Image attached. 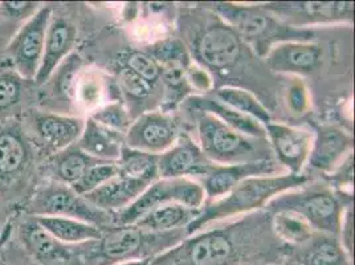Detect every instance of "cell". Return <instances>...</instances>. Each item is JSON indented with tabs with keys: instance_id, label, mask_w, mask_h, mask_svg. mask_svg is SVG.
Returning <instances> with one entry per match:
<instances>
[{
	"instance_id": "1",
	"label": "cell",
	"mask_w": 355,
	"mask_h": 265,
	"mask_svg": "<svg viewBox=\"0 0 355 265\" xmlns=\"http://www.w3.org/2000/svg\"><path fill=\"white\" fill-rule=\"evenodd\" d=\"M291 253L272 231L270 212H251L219 228L186 236L150 265H266Z\"/></svg>"
},
{
	"instance_id": "2",
	"label": "cell",
	"mask_w": 355,
	"mask_h": 265,
	"mask_svg": "<svg viewBox=\"0 0 355 265\" xmlns=\"http://www.w3.org/2000/svg\"><path fill=\"white\" fill-rule=\"evenodd\" d=\"M43 162L20 118L0 122V200L21 211L44 180Z\"/></svg>"
},
{
	"instance_id": "3",
	"label": "cell",
	"mask_w": 355,
	"mask_h": 265,
	"mask_svg": "<svg viewBox=\"0 0 355 265\" xmlns=\"http://www.w3.org/2000/svg\"><path fill=\"white\" fill-rule=\"evenodd\" d=\"M187 236L186 230L148 232L135 225H110L98 240L80 244L77 265H117L130 260H153Z\"/></svg>"
},
{
	"instance_id": "4",
	"label": "cell",
	"mask_w": 355,
	"mask_h": 265,
	"mask_svg": "<svg viewBox=\"0 0 355 265\" xmlns=\"http://www.w3.org/2000/svg\"><path fill=\"white\" fill-rule=\"evenodd\" d=\"M308 180L309 178L304 174L296 176L291 173L244 179L220 199L205 205L195 221L186 228V234L193 235L211 223H219L240 214H251L264 208L277 195L295 190Z\"/></svg>"
},
{
	"instance_id": "5",
	"label": "cell",
	"mask_w": 355,
	"mask_h": 265,
	"mask_svg": "<svg viewBox=\"0 0 355 265\" xmlns=\"http://www.w3.org/2000/svg\"><path fill=\"white\" fill-rule=\"evenodd\" d=\"M186 110L195 119L199 148L211 162L241 164L275 160L266 138H253L236 132L206 112Z\"/></svg>"
},
{
	"instance_id": "6",
	"label": "cell",
	"mask_w": 355,
	"mask_h": 265,
	"mask_svg": "<svg viewBox=\"0 0 355 265\" xmlns=\"http://www.w3.org/2000/svg\"><path fill=\"white\" fill-rule=\"evenodd\" d=\"M214 10L261 58H266L272 46L279 43L311 42V31L297 30L296 27L282 24L263 7L218 3Z\"/></svg>"
},
{
	"instance_id": "7",
	"label": "cell",
	"mask_w": 355,
	"mask_h": 265,
	"mask_svg": "<svg viewBox=\"0 0 355 265\" xmlns=\"http://www.w3.org/2000/svg\"><path fill=\"white\" fill-rule=\"evenodd\" d=\"M30 216H60L93 224L101 230L114 225V215L98 210L71 186L44 179L21 208Z\"/></svg>"
},
{
	"instance_id": "8",
	"label": "cell",
	"mask_w": 355,
	"mask_h": 265,
	"mask_svg": "<svg viewBox=\"0 0 355 265\" xmlns=\"http://www.w3.org/2000/svg\"><path fill=\"white\" fill-rule=\"evenodd\" d=\"M266 208L270 214L277 211L295 212L308 221L315 232L337 237L345 214L340 195L325 186L282 192Z\"/></svg>"
},
{
	"instance_id": "9",
	"label": "cell",
	"mask_w": 355,
	"mask_h": 265,
	"mask_svg": "<svg viewBox=\"0 0 355 265\" xmlns=\"http://www.w3.org/2000/svg\"><path fill=\"white\" fill-rule=\"evenodd\" d=\"M170 203L202 210L206 205V194L202 185L191 178H159L130 206L114 215V225H133L148 211Z\"/></svg>"
},
{
	"instance_id": "10",
	"label": "cell",
	"mask_w": 355,
	"mask_h": 265,
	"mask_svg": "<svg viewBox=\"0 0 355 265\" xmlns=\"http://www.w3.org/2000/svg\"><path fill=\"white\" fill-rule=\"evenodd\" d=\"M199 28L190 32V49L193 59L205 69L225 71L231 69L241 59L243 40L218 15L205 17Z\"/></svg>"
},
{
	"instance_id": "11",
	"label": "cell",
	"mask_w": 355,
	"mask_h": 265,
	"mask_svg": "<svg viewBox=\"0 0 355 265\" xmlns=\"http://www.w3.org/2000/svg\"><path fill=\"white\" fill-rule=\"evenodd\" d=\"M20 122L43 160L77 144L85 126L83 117L59 114L37 106L27 110Z\"/></svg>"
},
{
	"instance_id": "12",
	"label": "cell",
	"mask_w": 355,
	"mask_h": 265,
	"mask_svg": "<svg viewBox=\"0 0 355 265\" xmlns=\"http://www.w3.org/2000/svg\"><path fill=\"white\" fill-rule=\"evenodd\" d=\"M51 11L52 4L43 3L39 11L19 28L6 49L3 59L8 61L24 78L35 81L39 72Z\"/></svg>"
},
{
	"instance_id": "13",
	"label": "cell",
	"mask_w": 355,
	"mask_h": 265,
	"mask_svg": "<svg viewBox=\"0 0 355 265\" xmlns=\"http://www.w3.org/2000/svg\"><path fill=\"white\" fill-rule=\"evenodd\" d=\"M51 4L52 11L45 35L44 55L35 78L37 87L43 85L61 61L74 52L78 37V27L71 16L69 8L67 6Z\"/></svg>"
},
{
	"instance_id": "14",
	"label": "cell",
	"mask_w": 355,
	"mask_h": 265,
	"mask_svg": "<svg viewBox=\"0 0 355 265\" xmlns=\"http://www.w3.org/2000/svg\"><path fill=\"white\" fill-rule=\"evenodd\" d=\"M177 121L167 112H148L141 114L125 134V146L153 155L171 148L178 138Z\"/></svg>"
},
{
	"instance_id": "15",
	"label": "cell",
	"mask_w": 355,
	"mask_h": 265,
	"mask_svg": "<svg viewBox=\"0 0 355 265\" xmlns=\"http://www.w3.org/2000/svg\"><path fill=\"white\" fill-rule=\"evenodd\" d=\"M81 69L83 58L74 51L67 59L61 61L49 78L39 87L36 106L59 114L76 116L74 112L77 109L74 103V93Z\"/></svg>"
},
{
	"instance_id": "16",
	"label": "cell",
	"mask_w": 355,
	"mask_h": 265,
	"mask_svg": "<svg viewBox=\"0 0 355 265\" xmlns=\"http://www.w3.org/2000/svg\"><path fill=\"white\" fill-rule=\"evenodd\" d=\"M264 129L275 160L282 169H286L288 173L296 176L302 174V169L311 154L313 134L272 121L264 125Z\"/></svg>"
},
{
	"instance_id": "17",
	"label": "cell",
	"mask_w": 355,
	"mask_h": 265,
	"mask_svg": "<svg viewBox=\"0 0 355 265\" xmlns=\"http://www.w3.org/2000/svg\"><path fill=\"white\" fill-rule=\"evenodd\" d=\"M282 166L276 160L261 161V162L241 163V164H215L212 163L203 177L198 182L202 185L206 202H214L220 199L225 194L231 191L236 185L244 179L252 177L276 176L282 173Z\"/></svg>"
},
{
	"instance_id": "18",
	"label": "cell",
	"mask_w": 355,
	"mask_h": 265,
	"mask_svg": "<svg viewBox=\"0 0 355 265\" xmlns=\"http://www.w3.org/2000/svg\"><path fill=\"white\" fill-rule=\"evenodd\" d=\"M39 87L24 78L8 61H0V122L20 118L37 105Z\"/></svg>"
},
{
	"instance_id": "19",
	"label": "cell",
	"mask_w": 355,
	"mask_h": 265,
	"mask_svg": "<svg viewBox=\"0 0 355 265\" xmlns=\"http://www.w3.org/2000/svg\"><path fill=\"white\" fill-rule=\"evenodd\" d=\"M157 164L158 177L163 179L191 178L198 180L203 177L212 162L187 134H180L171 148L158 155Z\"/></svg>"
},
{
	"instance_id": "20",
	"label": "cell",
	"mask_w": 355,
	"mask_h": 265,
	"mask_svg": "<svg viewBox=\"0 0 355 265\" xmlns=\"http://www.w3.org/2000/svg\"><path fill=\"white\" fill-rule=\"evenodd\" d=\"M352 148L353 137L350 132L334 125H322L313 139L308 163L314 170L333 173L343 162V157L352 154Z\"/></svg>"
},
{
	"instance_id": "21",
	"label": "cell",
	"mask_w": 355,
	"mask_h": 265,
	"mask_svg": "<svg viewBox=\"0 0 355 265\" xmlns=\"http://www.w3.org/2000/svg\"><path fill=\"white\" fill-rule=\"evenodd\" d=\"M153 183L145 178H134L119 174L94 191L84 195L90 205L109 214H119L137 200L141 194Z\"/></svg>"
},
{
	"instance_id": "22",
	"label": "cell",
	"mask_w": 355,
	"mask_h": 265,
	"mask_svg": "<svg viewBox=\"0 0 355 265\" xmlns=\"http://www.w3.org/2000/svg\"><path fill=\"white\" fill-rule=\"evenodd\" d=\"M322 58L321 45L313 42H284L272 46L266 53L270 69L282 74H308L313 72Z\"/></svg>"
},
{
	"instance_id": "23",
	"label": "cell",
	"mask_w": 355,
	"mask_h": 265,
	"mask_svg": "<svg viewBox=\"0 0 355 265\" xmlns=\"http://www.w3.org/2000/svg\"><path fill=\"white\" fill-rule=\"evenodd\" d=\"M300 265H353L337 236L314 232L302 246L291 248L289 253Z\"/></svg>"
},
{
	"instance_id": "24",
	"label": "cell",
	"mask_w": 355,
	"mask_h": 265,
	"mask_svg": "<svg viewBox=\"0 0 355 265\" xmlns=\"http://www.w3.org/2000/svg\"><path fill=\"white\" fill-rule=\"evenodd\" d=\"M183 108L189 110H200V112L209 113L218 119H220L227 126L248 137L266 138V129L261 122L227 106L225 103H220L215 97L193 96L184 101Z\"/></svg>"
},
{
	"instance_id": "25",
	"label": "cell",
	"mask_w": 355,
	"mask_h": 265,
	"mask_svg": "<svg viewBox=\"0 0 355 265\" xmlns=\"http://www.w3.org/2000/svg\"><path fill=\"white\" fill-rule=\"evenodd\" d=\"M104 162L84 153L76 144L44 160L43 178L56 180L67 186L74 183L85 174L89 167ZM106 162V161H105Z\"/></svg>"
},
{
	"instance_id": "26",
	"label": "cell",
	"mask_w": 355,
	"mask_h": 265,
	"mask_svg": "<svg viewBox=\"0 0 355 265\" xmlns=\"http://www.w3.org/2000/svg\"><path fill=\"white\" fill-rule=\"evenodd\" d=\"M76 145L96 160L117 162L125 146V135L110 130L88 117Z\"/></svg>"
},
{
	"instance_id": "27",
	"label": "cell",
	"mask_w": 355,
	"mask_h": 265,
	"mask_svg": "<svg viewBox=\"0 0 355 265\" xmlns=\"http://www.w3.org/2000/svg\"><path fill=\"white\" fill-rule=\"evenodd\" d=\"M200 210H193L178 203H170L148 211L133 225L148 232H170L186 230L199 215Z\"/></svg>"
},
{
	"instance_id": "28",
	"label": "cell",
	"mask_w": 355,
	"mask_h": 265,
	"mask_svg": "<svg viewBox=\"0 0 355 265\" xmlns=\"http://www.w3.org/2000/svg\"><path fill=\"white\" fill-rule=\"evenodd\" d=\"M46 234L64 244H83L98 240L103 230L81 221L60 216H33Z\"/></svg>"
},
{
	"instance_id": "29",
	"label": "cell",
	"mask_w": 355,
	"mask_h": 265,
	"mask_svg": "<svg viewBox=\"0 0 355 265\" xmlns=\"http://www.w3.org/2000/svg\"><path fill=\"white\" fill-rule=\"evenodd\" d=\"M272 231L277 239L291 248L302 246L315 232L304 218L289 211H277L272 214Z\"/></svg>"
},
{
	"instance_id": "30",
	"label": "cell",
	"mask_w": 355,
	"mask_h": 265,
	"mask_svg": "<svg viewBox=\"0 0 355 265\" xmlns=\"http://www.w3.org/2000/svg\"><path fill=\"white\" fill-rule=\"evenodd\" d=\"M215 99L245 116L257 119L263 125L272 121L264 105L245 89L223 87L215 90Z\"/></svg>"
},
{
	"instance_id": "31",
	"label": "cell",
	"mask_w": 355,
	"mask_h": 265,
	"mask_svg": "<svg viewBox=\"0 0 355 265\" xmlns=\"http://www.w3.org/2000/svg\"><path fill=\"white\" fill-rule=\"evenodd\" d=\"M158 155L142 153L123 146L119 157V174L134 178H145L155 182L158 177Z\"/></svg>"
},
{
	"instance_id": "32",
	"label": "cell",
	"mask_w": 355,
	"mask_h": 265,
	"mask_svg": "<svg viewBox=\"0 0 355 265\" xmlns=\"http://www.w3.org/2000/svg\"><path fill=\"white\" fill-rule=\"evenodd\" d=\"M293 11H301L300 19L306 17L311 22L345 20L353 16V3H305V4H284ZM296 16V17H297Z\"/></svg>"
},
{
	"instance_id": "33",
	"label": "cell",
	"mask_w": 355,
	"mask_h": 265,
	"mask_svg": "<svg viewBox=\"0 0 355 265\" xmlns=\"http://www.w3.org/2000/svg\"><path fill=\"white\" fill-rule=\"evenodd\" d=\"M119 169L117 162H100L89 167L85 174L80 178L73 186H71L78 195L84 196L89 192L94 191L100 186L119 176Z\"/></svg>"
},
{
	"instance_id": "34",
	"label": "cell",
	"mask_w": 355,
	"mask_h": 265,
	"mask_svg": "<svg viewBox=\"0 0 355 265\" xmlns=\"http://www.w3.org/2000/svg\"><path fill=\"white\" fill-rule=\"evenodd\" d=\"M89 118L96 121L97 123L114 132L126 134L132 125V118L123 105L119 103H107L89 114Z\"/></svg>"
},
{
	"instance_id": "35",
	"label": "cell",
	"mask_w": 355,
	"mask_h": 265,
	"mask_svg": "<svg viewBox=\"0 0 355 265\" xmlns=\"http://www.w3.org/2000/svg\"><path fill=\"white\" fill-rule=\"evenodd\" d=\"M132 72L138 74L148 84H155L162 78V68L161 65L153 59L148 52H130L125 58V65Z\"/></svg>"
},
{
	"instance_id": "36",
	"label": "cell",
	"mask_w": 355,
	"mask_h": 265,
	"mask_svg": "<svg viewBox=\"0 0 355 265\" xmlns=\"http://www.w3.org/2000/svg\"><path fill=\"white\" fill-rule=\"evenodd\" d=\"M0 265H43L32 259L11 232L0 244Z\"/></svg>"
},
{
	"instance_id": "37",
	"label": "cell",
	"mask_w": 355,
	"mask_h": 265,
	"mask_svg": "<svg viewBox=\"0 0 355 265\" xmlns=\"http://www.w3.org/2000/svg\"><path fill=\"white\" fill-rule=\"evenodd\" d=\"M119 89H122L125 94L138 101L148 99L153 90L151 84L126 67H122L119 72Z\"/></svg>"
},
{
	"instance_id": "38",
	"label": "cell",
	"mask_w": 355,
	"mask_h": 265,
	"mask_svg": "<svg viewBox=\"0 0 355 265\" xmlns=\"http://www.w3.org/2000/svg\"><path fill=\"white\" fill-rule=\"evenodd\" d=\"M42 4L39 1H0V8L17 23L24 24L39 11Z\"/></svg>"
},
{
	"instance_id": "39",
	"label": "cell",
	"mask_w": 355,
	"mask_h": 265,
	"mask_svg": "<svg viewBox=\"0 0 355 265\" xmlns=\"http://www.w3.org/2000/svg\"><path fill=\"white\" fill-rule=\"evenodd\" d=\"M288 103L292 112L302 114L308 110L309 106V97H308V90L305 88L304 83L296 80L292 83L288 90Z\"/></svg>"
},
{
	"instance_id": "40",
	"label": "cell",
	"mask_w": 355,
	"mask_h": 265,
	"mask_svg": "<svg viewBox=\"0 0 355 265\" xmlns=\"http://www.w3.org/2000/svg\"><path fill=\"white\" fill-rule=\"evenodd\" d=\"M23 24L17 23L0 8V61L4 58L6 49Z\"/></svg>"
},
{
	"instance_id": "41",
	"label": "cell",
	"mask_w": 355,
	"mask_h": 265,
	"mask_svg": "<svg viewBox=\"0 0 355 265\" xmlns=\"http://www.w3.org/2000/svg\"><path fill=\"white\" fill-rule=\"evenodd\" d=\"M340 244L350 259H353V210L352 206H347L346 212L343 214L342 224H340Z\"/></svg>"
},
{
	"instance_id": "42",
	"label": "cell",
	"mask_w": 355,
	"mask_h": 265,
	"mask_svg": "<svg viewBox=\"0 0 355 265\" xmlns=\"http://www.w3.org/2000/svg\"><path fill=\"white\" fill-rule=\"evenodd\" d=\"M186 80L193 84V88L200 89V90H207L211 88V78L208 77L207 71H205L200 65H193L186 71Z\"/></svg>"
},
{
	"instance_id": "43",
	"label": "cell",
	"mask_w": 355,
	"mask_h": 265,
	"mask_svg": "<svg viewBox=\"0 0 355 265\" xmlns=\"http://www.w3.org/2000/svg\"><path fill=\"white\" fill-rule=\"evenodd\" d=\"M17 212L19 211H16L15 208H12V207L6 205L3 200H0V244L8 235L11 221Z\"/></svg>"
},
{
	"instance_id": "44",
	"label": "cell",
	"mask_w": 355,
	"mask_h": 265,
	"mask_svg": "<svg viewBox=\"0 0 355 265\" xmlns=\"http://www.w3.org/2000/svg\"><path fill=\"white\" fill-rule=\"evenodd\" d=\"M266 265H300L297 263L296 260L291 256V255H288V256H285L284 259L282 260H279V262H276V263H272V264H266Z\"/></svg>"
},
{
	"instance_id": "45",
	"label": "cell",
	"mask_w": 355,
	"mask_h": 265,
	"mask_svg": "<svg viewBox=\"0 0 355 265\" xmlns=\"http://www.w3.org/2000/svg\"><path fill=\"white\" fill-rule=\"evenodd\" d=\"M151 260L146 259V260H130V262H125L117 265H150Z\"/></svg>"
},
{
	"instance_id": "46",
	"label": "cell",
	"mask_w": 355,
	"mask_h": 265,
	"mask_svg": "<svg viewBox=\"0 0 355 265\" xmlns=\"http://www.w3.org/2000/svg\"><path fill=\"white\" fill-rule=\"evenodd\" d=\"M244 265H259V264H244Z\"/></svg>"
}]
</instances>
